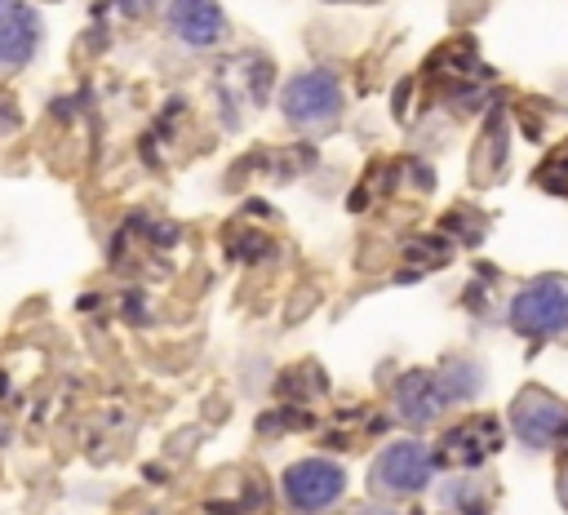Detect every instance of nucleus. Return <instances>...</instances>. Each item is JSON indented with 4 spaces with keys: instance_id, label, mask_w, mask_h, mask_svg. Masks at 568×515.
<instances>
[{
    "instance_id": "nucleus-1",
    "label": "nucleus",
    "mask_w": 568,
    "mask_h": 515,
    "mask_svg": "<svg viewBox=\"0 0 568 515\" xmlns=\"http://www.w3.org/2000/svg\"><path fill=\"white\" fill-rule=\"evenodd\" d=\"M280 115L284 124L302 129V133H315V129H328L337 124L342 107H346V93H342V80L337 71L328 67H306L288 80H280Z\"/></svg>"
},
{
    "instance_id": "nucleus-2",
    "label": "nucleus",
    "mask_w": 568,
    "mask_h": 515,
    "mask_svg": "<svg viewBox=\"0 0 568 515\" xmlns=\"http://www.w3.org/2000/svg\"><path fill=\"white\" fill-rule=\"evenodd\" d=\"M342 493H346V471L324 453L297 457L280 471V497L293 515H324L342 502Z\"/></svg>"
},
{
    "instance_id": "nucleus-3",
    "label": "nucleus",
    "mask_w": 568,
    "mask_h": 515,
    "mask_svg": "<svg viewBox=\"0 0 568 515\" xmlns=\"http://www.w3.org/2000/svg\"><path fill=\"white\" fill-rule=\"evenodd\" d=\"M510 329L524 337L568 333V280L541 275L510 297Z\"/></svg>"
},
{
    "instance_id": "nucleus-4",
    "label": "nucleus",
    "mask_w": 568,
    "mask_h": 515,
    "mask_svg": "<svg viewBox=\"0 0 568 515\" xmlns=\"http://www.w3.org/2000/svg\"><path fill=\"white\" fill-rule=\"evenodd\" d=\"M430 475H435V453L422 440H395L373 457L368 484L386 497H413L430 484Z\"/></svg>"
},
{
    "instance_id": "nucleus-5",
    "label": "nucleus",
    "mask_w": 568,
    "mask_h": 515,
    "mask_svg": "<svg viewBox=\"0 0 568 515\" xmlns=\"http://www.w3.org/2000/svg\"><path fill=\"white\" fill-rule=\"evenodd\" d=\"M164 18H169L173 40L186 44V49H195V53L217 49V44L226 40V31H231L226 9H222L217 0H169Z\"/></svg>"
},
{
    "instance_id": "nucleus-6",
    "label": "nucleus",
    "mask_w": 568,
    "mask_h": 515,
    "mask_svg": "<svg viewBox=\"0 0 568 515\" xmlns=\"http://www.w3.org/2000/svg\"><path fill=\"white\" fill-rule=\"evenodd\" d=\"M510 426H515V435H519L524 444L546 448L550 440H559V435H564V426H568V408H564L555 395H546V391L528 386V391L510 404Z\"/></svg>"
},
{
    "instance_id": "nucleus-7",
    "label": "nucleus",
    "mask_w": 568,
    "mask_h": 515,
    "mask_svg": "<svg viewBox=\"0 0 568 515\" xmlns=\"http://www.w3.org/2000/svg\"><path fill=\"white\" fill-rule=\"evenodd\" d=\"M390 408L408 426H430L448 408V395L430 368H408V373H399V382L390 391Z\"/></svg>"
},
{
    "instance_id": "nucleus-8",
    "label": "nucleus",
    "mask_w": 568,
    "mask_h": 515,
    "mask_svg": "<svg viewBox=\"0 0 568 515\" xmlns=\"http://www.w3.org/2000/svg\"><path fill=\"white\" fill-rule=\"evenodd\" d=\"M497 444H501V426H497L493 417H466V422H457V426L444 431L435 457H439L444 466L470 471V466H479Z\"/></svg>"
},
{
    "instance_id": "nucleus-9",
    "label": "nucleus",
    "mask_w": 568,
    "mask_h": 515,
    "mask_svg": "<svg viewBox=\"0 0 568 515\" xmlns=\"http://www.w3.org/2000/svg\"><path fill=\"white\" fill-rule=\"evenodd\" d=\"M44 40L40 13L31 4H4L0 9V71H22Z\"/></svg>"
},
{
    "instance_id": "nucleus-10",
    "label": "nucleus",
    "mask_w": 568,
    "mask_h": 515,
    "mask_svg": "<svg viewBox=\"0 0 568 515\" xmlns=\"http://www.w3.org/2000/svg\"><path fill=\"white\" fill-rule=\"evenodd\" d=\"M328 391V377H324V368L320 364H311V360H302V364H293V368H284L280 377H275V404H311V400H320Z\"/></svg>"
},
{
    "instance_id": "nucleus-11",
    "label": "nucleus",
    "mask_w": 568,
    "mask_h": 515,
    "mask_svg": "<svg viewBox=\"0 0 568 515\" xmlns=\"http://www.w3.org/2000/svg\"><path fill=\"white\" fill-rule=\"evenodd\" d=\"M430 71L444 75V84H475V75H479L484 67H479L470 40H448V44L430 58Z\"/></svg>"
},
{
    "instance_id": "nucleus-12",
    "label": "nucleus",
    "mask_w": 568,
    "mask_h": 515,
    "mask_svg": "<svg viewBox=\"0 0 568 515\" xmlns=\"http://www.w3.org/2000/svg\"><path fill=\"white\" fill-rule=\"evenodd\" d=\"M240 71H244V93H248V102L262 107V102L275 93V62H271L266 53L248 49V53H240Z\"/></svg>"
},
{
    "instance_id": "nucleus-13",
    "label": "nucleus",
    "mask_w": 568,
    "mask_h": 515,
    "mask_svg": "<svg viewBox=\"0 0 568 515\" xmlns=\"http://www.w3.org/2000/svg\"><path fill=\"white\" fill-rule=\"evenodd\" d=\"M226 253H231L235 262H271L280 249H275V240H271V235H262L257 226H240V231H231Z\"/></svg>"
},
{
    "instance_id": "nucleus-14",
    "label": "nucleus",
    "mask_w": 568,
    "mask_h": 515,
    "mask_svg": "<svg viewBox=\"0 0 568 515\" xmlns=\"http://www.w3.org/2000/svg\"><path fill=\"white\" fill-rule=\"evenodd\" d=\"M435 377H439V386H444L448 404H457V400H470V395L479 391V368H475L470 360H448L444 368H435Z\"/></svg>"
},
{
    "instance_id": "nucleus-15",
    "label": "nucleus",
    "mask_w": 568,
    "mask_h": 515,
    "mask_svg": "<svg viewBox=\"0 0 568 515\" xmlns=\"http://www.w3.org/2000/svg\"><path fill=\"white\" fill-rule=\"evenodd\" d=\"M537 182L546 191H568V151H555L541 169H537Z\"/></svg>"
},
{
    "instance_id": "nucleus-16",
    "label": "nucleus",
    "mask_w": 568,
    "mask_h": 515,
    "mask_svg": "<svg viewBox=\"0 0 568 515\" xmlns=\"http://www.w3.org/2000/svg\"><path fill=\"white\" fill-rule=\"evenodd\" d=\"M448 253H453V244L448 240H417V244H408V258L413 262H422V266H439V262H448Z\"/></svg>"
},
{
    "instance_id": "nucleus-17",
    "label": "nucleus",
    "mask_w": 568,
    "mask_h": 515,
    "mask_svg": "<svg viewBox=\"0 0 568 515\" xmlns=\"http://www.w3.org/2000/svg\"><path fill=\"white\" fill-rule=\"evenodd\" d=\"M124 315H129L133 324L146 320V297H142V289H129V293H124Z\"/></svg>"
},
{
    "instance_id": "nucleus-18",
    "label": "nucleus",
    "mask_w": 568,
    "mask_h": 515,
    "mask_svg": "<svg viewBox=\"0 0 568 515\" xmlns=\"http://www.w3.org/2000/svg\"><path fill=\"white\" fill-rule=\"evenodd\" d=\"M111 4H115V9H124L129 18H142V13H151V4H155V0H111Z\"/></svg>"
},
{
    "instance_id": "nucleus-19",
    "label": "nucleus",
    "mask_w": 568,
    "mask_h": 515,
    "mask_svg": "<svg viewBox=\"0 0 568 515\" xmlns=\"http://www.w3.org/2000/svg\"><path fill=\"white\" fill-rule=\"evenodd\" d=\"M351 515H395V511L390 506H377V502H359Z\"/></svg>"
},
{
    "instance_id": "nucleus-20",
    "label": "nucleus",
    "mask_w": 568,
    "mask_h": 515,
    "mask_svg": "<svg viewBox=\"0 0 568 515\" xmlns=\"http://www.w3.org/2000/svg\"><path fill=\"white\" fill-rule=\"evenodd\" d=\"M4 395H9V377L0 373V400H4Z\"/></svg>"
},
{
    "instance_id": "nucleus-21",
    "label": "nucleus",
    "mask_w": 568,
    "mask_h": 515,
    "mask_svg": "<svg viewBox=\"0 0 568 515\" xmlns=\"http://www.w3.org/2000/svg\"><path fill=\"white\" fill-rule=\"evenodd\" d=\"M328 4H368V0H328Z\"/></svg>"
},
{
    "instance_id": "nucleus-22",
    "label": "nucleus",
    "mask_w": 568,
    "mask_h": 515,
    "mask_svg": "<svg viewBox=\"0 0 568 515\" xmlns=\"http://www.w3.org/2000/svg\"><path fill=\"white\" fill-rule=\"evenodd\" d=\"M0 9H4V0H0Z\"/></svg>"
},
{
    "instance_id": "nucleus-23",
    "label": "nucleus",
    "mask_w": 568,
    "mask_h": 515,
    "mask_svg": "<svg viewBox=\"0 0 568 515\" xmlns=\"http://www.w3.org/2000/svg\"><path fill=\"white\" fill-rule=\"evenodd\" d=\"M564 493H568V488H564Z\"/></svg>"
}]
</instances>
